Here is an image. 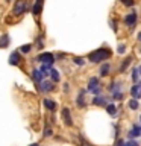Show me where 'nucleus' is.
Masks as SVG:
<instances>
[{
    "label": "nucleus",
    "mask_w": 141,
    "mask_h": 146,
    "mask_svg": "<svg viewBox=\"0 0 141 146\" xmlns=\"http://www.w3.org/2000/svg\"><path fill=\"white\" fill-rule=\"evenodd\" d=\"M30 50H32V44H24V46H21V47H20L21 53H29Z\"/></svg>",
    "instance_id": "nucleus-23"
},
{
    "label": "nucleus",
    "mask_w": 141,
    "mask_h": 146,
    "mask_svg": "<svg viewBox=\"0 0 141 146\" xmlns=\"http://www.w3.org/2000/svg\"><path fill=\"white\" fill-rule=\"evenodd\" d=\"M49 75H50V78H52V81H53V82H58L59 79H61V75H59V72H58V70H55V68H50Z\"/></svg>",
    "instance_id": "nucleus-14"
},
{
    "label": "nucleus",
    "mask_w": 141,
    "mask_h": 146,
    "mask_svg": "<svg viewBox=\"0 0 141 146\" xmlns=\"http://www.w3.org/2000/svg\"><path fill=\"white\" fill-rule=\"evenodd\" d=\"M40 90L47 93V91H53L55 90V85H53V81H44L40 84Z\"/></svg>",
    "instance_id": "nucleus-7"
},
{
    "label": "nucleus",
    "mask_w": 141,
    "mask_h": 146,
    "mask_svg": "<svg viewBox=\"0 0 141 146\" xmlns=\"http://www.w3.org/2000/svg\"><path fill=\"white\" fill-rule=\"evenodd\" d=\"M9 44V36L8 35H2L0 36V47H6Z\"/></svg>",
    "instance_id": "nucleus-19"
},
{
    "label": "nucleus",
    "mask_w": 141,
    "mask_h": 146,
    "mask_svg": "<svg viewBox=\"0 0 141 146\" xmlns=\"http://www.w3.org/2000/svg\"><path fill=\"white\" fill-rule=\"evenodd\" d=\"M73 61H74L76 66H84V64H85V59L84 58H79V56H74V58H73Z\"/></svg>",
    "instance_id": "nucleus-24"
},
{
    "label": "nucleus",
    "mask_w": 141,
    "mask_h": 146,
    "mask_svg": "<svg viewBox=\"0 0 141 146\" xmlns=\"http://www.w3.org/2000/svg\"><path fill=\"white\" fill-rule=\"evenodd\" d=\"M106 111L111 114V116H115L117 114V107L115 105H106Z\"/></svg>",
    "instance_id": "nucleus-22"
},
{
    "label": "nucleus",
    "mask_w": 141,
    "mask_h": 146,
    "mask_svg": "<svg viewBox=\"0 0 141 146\" xmlns=\"http://www.w3.org/2000/svg\"><path fill=\"white\" fill-rule=\"evenodd\" d=\"M138 107H140V104H138V99H130L129 100V108L130 110H138Z\"/></svg>",
    "instance_id": "nucleus-20"
},
{
    "label": "nucleus",
    "mask_w": 141,
    "mask_h": 146,
    "mask_svg": "<svg viewBox=\"0 0 141 146\" xmlns=\"http://www.w3.org/2000/svg\"><path fill=\"white\" fill-rule=\"evenodd\" d=\"M43 135H44V137H50V135H52V129H50V128H45Z\"/></svg>",
    "instance_id": "nucleus-30"
},
{
    "label": "nucleus",
    "mask_w": 141,
    "mask_h": 146,
    "mask_svg": "<svg viewBox=\"0 0 141 146\" xmlns=\"http://www.w3.org/2000/svg\"><path fill=\"white\" fill-rule=\"evenodd\" d=\"M141 134V129H140V126H136L134 125L130 128V131H129V137H138Z\"/></svg>",
    "instance_id": "nucleus-17"
},
{
    "label": "nucleus",
    "mask_w": 141,
    "mask_h": 146,
    "mask_svg": "<svg viewBox=\"0 0 141 146\" xmlns=\"http://www.w3.org/2000/svg\"><path fill=\"white\" fill-rule=\"evenodd\" d=\"M120 2H121L123 5H126V6H132L135 0H120Z\"/></svg>",
    "instance_id": "nucleus-27"
},
{
    "label": "nucleus",
    "mask_w": 141,
    "mask_h": 146,
    "mask_svg": "<svg viewBox=\"0 0 141 146\" xmlns=\"http://www.w3.org/2000/svg\"><path fill=\"white\" fill-rule=\"evenodd\" d=\"M117 52L120 53V55H121V53H125V52H126V47H125V44H120V46H118Z\"/></svg>",
    "instance_id": "nucleus-28"
},
{
    "label": "nucleus",
    "mask_w": 141,
    "mask_h": 146,
    "mask_svg": "<svg viewBox=\"0 0 141 146\" xmlns=\"http://www.w3.org/2000/svg\"><path fill=\"white\" fill-rule=\"evenodd\" d=\"M138 68H134V72H132V79H134L135 82H136V79H138Z\"/></svg>",
    "instance_id": "nucleus-25"
},
{
    "label": "nucleus",
    "mask_w": 141,
    "mask_h": 146,
    "mask_svg": "<svg viewBox=\"0 0 141 146\" xmlns=\"http://www.w3.org/2000/svg\"><path fill=\"white\" fill-rule=\"evenodd\" d=\"M125 146H140L136 141H134V140H130V141H127V143H125Z\"/></svg>",
    "instance_id": "nucleus-31"
},
{
    "label": "nucleus",
    "mask_w": 141,
    "mask_h": 146,
    "mask_svg": "<svg viewBox=\"0 0 141 146\" xmlns=\"http://www.w3.org/2000/svg\"><path fill=\"white\" fill-rule=\"evenodd\" d=\"M130 94H132V99H141V82H136V84L132 87Z\"/></svg>",
    "instance_id": "nucleus-6"
},
{
    "label": "nucleus",
    "mask_w": 141,
    "mask_h": 146,
    "mask_svg": "<svg viewBox=\"0 0 141 146\" xmlns=\"http://www.w3.org/2000/svg\"><path fill=\"white\" fill-rule=\"evenodd\" d=\"M130 61H132V58H130V56H129V58H126L125 61H123V64L120 66V72H125L126 68H127V66L130 64Z\"/></svg>",
    "instance_id": "nucleus-21"
},
{
    "label": "nucleus",
    "mask_w": 141,
    "mask_h": 146,
    "mask_svg": "<svg viewBox=\"0 0 141 146\" xmlns=\"http://www.w3.org/2000/svg\"><path fill=\"white\" fill-rule=\"evenodd\" d=\"M43 5H44V0H36L34 5V15H40L41 11H43Z\"/></svg>",
    "instance_id": "nucleus-11"
},
{
    "label": "nucleus",
    "mask_w": 141,
    "mask_h": 146,
    "mask_svg": "<svg viewBox=\"0 0 141 146\" xmlns=\"http://www.w3.org/2000/svg\"><path fill=\"white\" fill-rule=\"evenodd\" d=\"M32 79H34L35 84H41L43 82V73H41V70H35L32 72Z\"/></svg>",
    "instance_id": "nucleus-10"
},
{
    "label": "nucleus",
    "mask_w": 141,
    "mask_h": 146,
    "mask_svg": "<svg viewBox=\"0 0 141 146\" xmlns=\"http://www.w3.org/2000/svg\"><path fill=\"white\" fill-rule=\"evenodd\" d=\"M138 40L141 41V32H140V34H138Z\"/></svg>",
    "instance_id": "nucleus-35"
},
{
    "label": "nucleus",
    "mask_w": 141,
    "mask_h": 146,
    "mask_svg": "<svg viewBox=\"0 0 141 146\" xmlns=\"http://www.w3.org/2000/svg\"><path fill=\"white\" fill-rule=\"evenodd\" d=\"M140 119H141V117H140Z\"/></svg>",
    "instance_id": "nucleus-37"
},
{
    "label": "nucleus",
    "mask_w": 141,
    "mask_h": 146,
    "mask_svg": "<svg viewBox=\"0 0 141 146\" xmlns=\"http://www.w3.org/2000/svg\"><path fill=\"white\" fill-rule=\"evenodd\" d=\"M120 88V84H118V82H115V84H112V87H111V91H114V93H115V91Z\"/></svg>",
    "instance_id": "nucleus-29"
},
{
    "label": "nucleus",
    "mask_w": 141,
    "mask_h": 146,
    "mask_svg": "<svg viewBox=\"0 0 141 146\" xmlns=\"http://www.w3.org/2000/svg\"><path fill=\"white\" fill-rule=\"evenodd\" d=\"M76 102H77V107H79V108H85V100H84V90H80L79 91V96H77V100H76Z\"/></svg>",
    "instance_id": "nucleus-15"
},
{
    "label": "nucleus",
    "mask_w": 141,
    "mask_h": 146,
    "mask_svg": "<svg viewBox=\"0 0 141 146\" xmlns=\"http://www.w3.org/2000/svg\"><path fill=\"white\" fill-rule=\"evenodd\" d=\"M61 116H62V120L65 122L67 126H71L73 125V119H71V114H70V110H68V108H62Z\"/></svg>",
    "instance_id": "nucleus-5"
},
{
    "label": "nucleus",
    "mask_w": 141,
    "mask_h": 146,
    "mask_svg": "<svg viewBox=\"0 0 141 146\" xmlns=\"http://www.w3.org/2000/svg\"><path fill=\"white\" fill-rule=\"evenodd\" d=\"M138 73H140V75H141V66L138 67Z\"/></svg>",
    "instance_id": "nucleus-36"
},
{
    "label": "nucleus",
    "mask_w": 141,
    "mask_h": 146,
    "mask_svg": "<svg viewBox=\"0 0 141 146\" xmlns=\"http://www.w3.org/2000/svg\"><path fill=\"white\" fill-rule=\"evenodd\" d=\"M100 81L97 79V78H91V79H90V82H88V90L90 91H93V93L94 94H97L99 93V91H100Z\"/></svg>",
    "instance_id": "nucleus-4"
},
{
    "label": "nucleus",
    "mask_w": 141,
    "mask_h": 146,
    "mask_svg": "<svg viewBox=\"0 0 141 146\" xmlns=\"http://www.w3.org/2000/svg\"><path fill=\"white\" fill-rule=\"evenodd\" d=\"M50 68H52V64H43L40 70H41V73H43V76H45V75H49Z\"/></svg>",
    "instance_id": "nucleus-18"
},
{
    "label": "nucleus",
    "mask_w": 141,
    "mask_h": 146,
    "mask_svg": "<svg viewBox=\"0 0 141 146\" xmlns=\"http://www.w3.org/2000/svg\"><path fill=\"white\" fill-rule=\"evenodd\" d=\"M111 55H112V52L108 47H100V49L94 50V52H91L88 55V61H91V62H102V61H105V59H108Z\"/></svg>",
    "instance_id": "nucleus-1"
},
{
    "label": "nucleus",
    "mask_w": 141,
    "mask_h": 146,
    "mask_svg": "<svg viewBox=\"0 0 141 146\" xmlns=\"http://www.w3.org/2000/svg\"><path fill=\"white\" fill-rule=\"evenodd\" d=\"M125 23L129 27H134L135 26V23H136V12H130V14H127V15L125 17Z\"/></svg>",
    "instance_id": "nucleus-8"
},
{
    "label": "nucleus",
    "mask_w": 141,
    "mask_h": 146,
    "mask_svg": "<svg viewBox=\"0 0 141 146\" xmlns=\"http://www.w3.org/2000/svg\"><path fill=\"white\" fill-rule=\"evenodd\" d=\"M115 146H125V141H123V140H117Z\"/></svg>",
    "instance_id": "nucleus-32"
},
{
    "label": "nucleus",
    "mask_w": 141,
    "mask_h": 146,
    "mask_svg": "<svg viewBox=\"0 0 141 146\" xmlns=\"http://www.w3.org/2000/svg\"><path fill=\"white\" fill-rule=\"evenodd\" d=\"M109 72H111V66H109V64H103V66L100 67V76H108Z\"/></svg>",
    "instance_id": "nucleus-16"
},
{
    "label": "nucleus",
    "mask_w": 141,
    "mask_h": 146,
    "mask_svg": "<svg viewBox=\"0 0 141 146\" xmlns=\"http://www.w3.org/2000/svg\"><path fill=\"white\" fill-rule=\"evenodd\" d=\"M30 146H40V145H38V143H32Z\"/></svg>",
    "instance_id": "nucleus-34"
},
{
    "label": "nucleus",
    "mask_w": 141,
    "mask_h": 146,
    "mask_svg": "<svg viewBox=\"0 0 141 146\" xmlns=\"http://www.w3.org/2000/svg\"><path fill=\"white\" fill-rule=\"evenodd\" d=\"M93 104L97 105V107H106V99H105L103 96H96L93 99Z\"/></svg>",
    "instance_id": "nucleus-12"
},
{
    "label": "nucleus",
    "mask_w": 141,
    "mask_h": 146,
    "mask_svg": "<svg viewBox=\"0 0 141 146\" xmlns=\"http://www.w3.org/2000/svg\"><path fill=\"white\" fill-rule=\"evenodd\" d=\"M44 107L47 108L49 111H56V104H55L52 99H44Z\"/></svg>",
    "instance_id": "nucleus-13"
},
{
    "label": "nucleus",
    "mask_w": 141,
    "mask_h": 146,
    "mask_svg": "<svg viewBox=\"0 0 141 146\" xmlns=\"http://www.w3.org/2000/svg\"><path fill=\"white\" fill-rule=\"evenodd\" d=\"M27 6H29V2H27V0H17L15 5H14V14H15V15H21V14L26 12Z\"/></svg>",
    "instance_id": "nucleus-2"
},
{
    "label": "nucleus",
    "mask_w": 141,
    "mask_h": 146,
    "mask_svg": "<svg viewBox=\"0 0 141 146\" xmlns=\"http://www.w3.org/2000/svg\"><path fill=\"white\" fill-rule=\"evenodd\" d=\"M20 61H21L20 53H18V52H12L11 56H9V64H11V66H18Z\"/></svg>",
    "instance_id": "nucleus-9"
},
{
    "label": "nucleus",
    "mask_w": 141,
    "mask_h": 146,
    "mask_svg": "<svg viewBox=\"0 0 141 146\" xmlns=\"http://www.w3.org/2000/svg\"><path fill=\"white\" fill-rule=\"evenodd\" d=\"M114 99H115V100H121V99H123V93H120V91H115V93H114Z\"/></svg>",
    "instance_id": "nucleus-26"
},
{
    "label": "nucleus",
    "mask_w": 141,
    "mask_h": 146,
    "mask_svg": "<svg viewBox=\"0 0 141 146\" xmlns=\"http://www.w3.org/2000/svg\"><path fill=\"white\" fill-rule=\"evenodd\" d=\"M82 146H91V145H90V143H86L85 140H82Z\"/></svg>",
    "instance_id": "nucleus-33"
},
{
    "label": "nucleus",
    "mask_w": 141,
    "mask_h": 146,
    "mask_svg": "<svg viewBox=\"0 0 141 146\" xmlns=\"http://www.w3.org/2000/svg\"><path fill=\"white\" fill-rule=\"evenodd\" d=\"M36 59H38L41 64H53V62H55V56H53V53H50V52L40 53Z\"/></svg>",
    "instance_id": "nucleus-3"
}]
</instances>
